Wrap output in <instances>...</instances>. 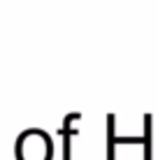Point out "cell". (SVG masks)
I'll list each match as a JSON object with an SVG mask.
<instances>
[{"mask_svg": "<svg viewBox=\"0 0 158 160\" xmlns=\"http://www.w3.org/2000/svg\"><path fill=\"white\" fill-rule=\"evenodd\" d=\"M37 148L51 151V139L42 130H26L16 139V160H51V156Z\"/></svg>", "mask_w": 158, "mask_h": 160, "instance_id": "1", "label": "cell"}, {"mask_svg": "<svg viewBox=\"0 0 158 160\" xmlns=\"http://www.w3.org/2000/svg\"><path fill=\"white\" fill-rule=\"evenodd\" d=\"M107 125H110V132H107V160H114V146H116V142L119 144H142V137H121V139H116L112 114L107 116Z\"/></svg>", "mask_w": 158, "mask_h": 160, "instance_id": "2", "label": "cell"}, {"mask_svg": "<svg viewBox=\"0 0 158 160\" xmlns=\"http://www.w3.org/2000/svg\"><path fill=\"white\" fill-rule=\"evenodd\" d=\"M74 118H79V114H70L68 118H65V123H63V160H70V137L74 135V130L70 128V123H72Z\"/></svg>", "mask_w": 158, "mask_h": 160, "instance_id": "3", "label": "cell"}, {"mask_svg": "<svg viewBox=\"0 0 158 160\" xmlns=\"http://www.w3.org/2000/svg\"><path fill=\"white\" fill-rule=\"evenodd\" d=\"M142 144H144V160H151V116H144V132H142Z\"/></svg>", "mask_w": 158, "mask_h": 160, "instance_id": "4", "label": "cell"}]
</instances>
